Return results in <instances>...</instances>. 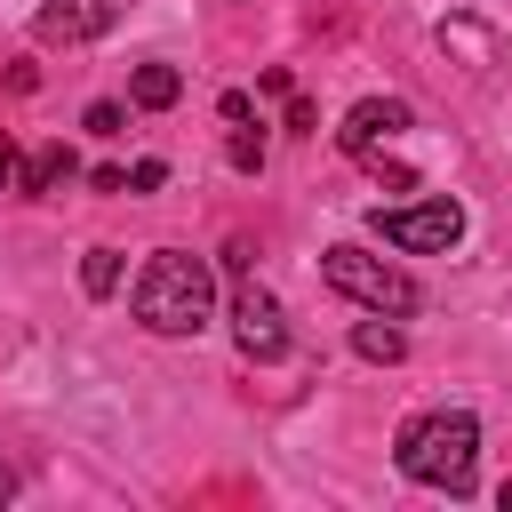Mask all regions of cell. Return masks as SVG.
I'll return each instance as SVG.
<instances>
[{
    "label": "cell",
    "mask_w": 512,
    "mask_h": 512,
    "mask_svg": "<svg viewBox=\"0 0 512 512\" xmlns=\"http://www.w3.org/2000/svg\"><path fill=\"white\" fill-rule=\"evenodd\" d=\"M16 184H24V160H16V144L0 136V192H16Z\"/></svg>",
    "instance_id": "15"
},
{
    "label": "cell",
    "mask_w": 512,
    "mask_h": 512,
    "mask_svg": "<svg viewBox=\"0 0 512 512\" xmlns=\"http://www.w3.org/2000/svg\"><path fill=\"white\" fill-rule=\"evenodd\" d=\"M400 128H408V104H400V96H360V104L344 112L336 144H344L352 160H368V152H376V144H392Z\"/></svg>",
    "instance_id": "6"
},
{
    "label": "cell",
    "mask_w": 512,
    "mask_h": 512,
    "mask_svg": "<svg viewBox=\"0 0 512 512\" xmlns=\"http://www.w3.org/2000/svg\"><path fill=\"white\" fill-rule=\"evenodd\" d=\"M120 272H128V264H120V248H88V256H80V288H88V296H112V288H120Z\"/></svg>",
    "instance_id": "11"
},
{
    "label": "cell",
    "mask_w": 512,
    "mask_h": 512,
    "mask_svg": "<svg viewBox=\"0 0 512 512\" xmlns=\"http://www.w3.org/2000/svg\"><path fill=\"white\" fill-rule=\"evenodd\" d=\"M232 120H256V96H248V88H232V96H224V128H232Z\"/></svg>",
    "instance_id": "16"
},
{
    "label": "cell",
    "mask_w": 512,
    "mask_h": 512,
    "mask_svg": "<svg viewBox=\"0 0 512 512\" xmlns=\"http://www.w3.org/2000/svg\"><path fill=\"white\" fill-rule=\"evenodd\" d=\"M120 120H128L120 104H88V120H80V128H88V136H120Z\"/></svg>",
    "instance_id": "13"
},
{
    "label": "cell",
    "mask_w": 512,
    "mask_h": 512,
    "mask_svg": "<svg viewBox=\"0 0 512 512\" xmlns=\"http://www.w3.org/2000/svg\"><path fill=\"white\" fill-rule=\"evenodd\" d=\"M392 464L416 480V488H440V496H472L480 480V424L464 408H424L400 424V448Z\"/></svg>",
    "instance_id": "2"
},
{
    "label": "cell",
    "mask_w": 512,
    "mask_h": 512,
    "mask_svg": "<svg viewBox=\"0 0 512 512\" xmlns=\"http://www.w3.org/2000/svg\"><path fill=\"white\" fill-rule=\"evenodd\" d=\"M368 232H376L384 248L432 256V248H456V240H464V208H456V200H408V208H368Z\"/></svg>",
    "instance_id": "4"
},
{
    "label": "cell",
    "mask_w": 512,
    "mask_h": 512,
    "mask_svg": "<svg viewBox=\"0 0 512 512\" xmlns=\"http://www.w3.org/2000/svg\"><path fill=\"white\" fill-rule=\"evenodd\" d=\"M80 176V160H72V144H40L32 160H24V184L16 192H32V200H48V192H64Z\"/></svg>",
    "instance_id": "8"
},
{
    "label": "cell",
    "mask_w": 512,
    "mask_h": 512,
    "mask_svg": "<svg viewBox=\"0 0 512 512\" xmlns=\"http://www.w3.org/2000/svg\"><path fill=\"white\" fill-rule=\"evenodd\" d=\"M496 504H504V512H512V480H504V496H496Z\"/></svg>",
    "instance_id": "18"
},
{
    "label": "cell",
    "mask_w": 512,
    "mask_h": 512,
    "mask_svg": "<svg viewBox=\"0 0 512 512\" xmlns=\"http://www.w3.org/2000/svg\"><path fill=\"white\" fill-rule=\"evenodd\" d=\"M320 272H328L336 296H352V304H368V312H392V320H408V312L424 304V288H416L392 256H368V248H352V240H336V248L320 256Z\"/></svg>",
    "instance_id": "3"
},
{
    "label": "cell",
    "mask_w": 512,
    "mask_h": 512,
    "mask_svg": "<svg viewBox=\"0 0 512 512\" xmlns=\"http://www.w3.org/2000/svg\"><path fill=\"white\" fill-rule=\"evenodd\" d=\"M232 344L248 352V360H288V320H280V304L240 272V288H232Z\"/></svg>",
    "instance_id": "5"
},
{
    "label": "cell",
    "mask_w": 512,
    "mask_h": 512,
    "mask_svg": "<svg viewBox=\"0 0 512 512\" xmlns=\"http://www.w3.org/2000/svg\"><path fill=\"white\" fill-rule=\"evenodd\" d=\"M128 96H136L144 112H168V104L184 96V72H176V64H136V80H128Z\"/></svg>",
    "instance_id": "10"
},
{
    "label": "cell",
    "mask_w": 512,
    "mask_h": 512,
    "mask_svg": "<svg viewBox=\"0 0 512 512\" xmlns=\"http://www.w3.org/2000/svg\"><path fill=\"white\" fill-rule=\"evenodd\" d=\"M8 496H16V480H8V464H0V504H8Z\"/></svg>",
    "instance_id": "17"
},
{
    "label": "cell",
    "mask_w": 512,
    "mask_h": 512,
    "mask_svg": "<svg viewBox=\"0 0 512 512\" xmlns=\"http://www.w3.org/2000/svg\"><path fill=\"white\" fill-rule=\"evenodd\" d=\"M224 152H232V168H240V176H256V168H264V120H256V128H248V120H232V144H224Z\"/></svg>",
    "instance_id": "12"
},
{
    "label": "cell",
    "mask_w": 512,
    "mask_h": 512,
    "mask_svg": "<svg viewBox=\"0 0 512 512\" xmlns=\"http://www.w3.org/2000/svg\"><path fill=\"white\" fill-rule=\"evenodd\" d=\"M120 8H128V0H48V8H40V32H48V40H96V32L120 24Z\"/></svg>",
    "instance_id": "7"
},
{
    "label": "cell",
    "mask_w": 512,
    "mask_h": 512,
    "mask_svg": "<svg viewBox=\"0 0 512 512\" xmlns=\"http://www.w3.org/2000/svg\"><path fill=\"white\" fill-rule=\"evenodd\" d=\"M160 184H168V160H136L128 168V192H160Z\"/></svg>",
    "instance_id": "14"
},
{
    "label": "cell",
    "mask_w": 512,
    "mask_h": 512,
    "mask_svg": "<svg viewBox=\"0 0 512 512\" xmlns=\"http://www.w3.org/2000/svg\"><path fill=\"white\" fill-rule=\"evenodd\" d=\"M128 312L152 336H200L216 320V280H208V264L192 248H152L136 288H128Z\"/></svg>",
    "instance_id": "1"
},
{
    "label": "cell",
    "mask_w": 512,
    "mask_h": 512,
    "mask_svg": "<svg viewBox=\"0 0 512 512\" xmlns=\"http://www.w3.org/2000/svg\"><path fill=\"white\" fill-rule=\"evenodd\" d=\"M352 352H360V360H376V368H392V360L408 352V336H400V320H392V312H376V320H360V328H352Z\"/></svg>",
    "instance_id": "9"
}]
</instances>
